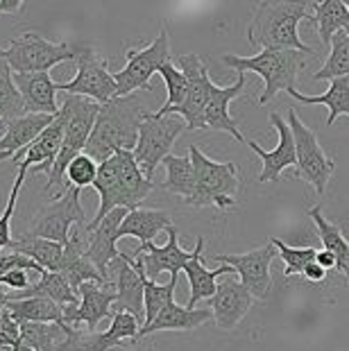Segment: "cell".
<instances>
[{
    "mask_svg": "<svg viewBox=\"0 0 349 351\" xmlns=\"http://www.w3.org/2000/svg\"><path fill=\"white\" fill-rule=\"evenodd\" d=\"M62 143H64V118L62 114H57L55 123L50 125L32 145L25 147L23 152L14 154L12 163L16 168H25L29 177L41 175V173H46L50 177L57 156L62 152Z\"/></svg>",
    "mask_w": 349,
    "mask_h": 351,
    "instance_id": "cell-21",
    "label": "cell"
},
{
    "mask_svg": "<svg viewBox=\"0 0 349 351\" xmlns=\"http://www.w3.org/2000/svg\"><path fill=\"white\" fill-rule=\"evenodd\" d=\"M145 351H159V349H157V347H154V345H150V347H147Z\"/></svg>",
    "mask_w": 349,
    "mask_h": 351,
    "instance_id": "cell-46",
    "label": "cell"
},
{
    "mask_svg": "<svg viewBox=\"0 0 349 351\" xmlns=\"http://www.w3.org/2000/svg\"><path fill=\"white\" fill-rule=\"evenodd\" d=\"M197 250H184L180 245V231L175 227L168 229V241L163 247H157L154 243H147V245H139L134 250V256L136 261H141L143 265L145 276L147 279H157L161 272H168L170 276H180V272L186 267L189 261L195 258Z\"/></svg>",
    "mask_w": 349,
    "mask_h": 351,
    "instance_id": "cell-17",
    "label": "cell"
},
{
    "mask_svg": "<svg viewBox=\"0 0 349 351\" xmlns=\"http://www.w3.org/2000/svg\"><path fill=\"white\" fill-rule=\"evenodd\" d=\"M21 345V324L10 313H0V351Z\"/></svg>",
    "mask_w": 349,
    "mask_h": 351,
    "instance_id": "cell-40",
    "label": "cell"
},
{
    "mask_svg": "<svg viewBox=\"0 0 349 351\" xmlns=\"http://www.w3.org/2000/svg\"><path fill=\"white\" fill-rule=\"evenodd\" d=\"M177 69L189 80V95H186V102H184L180 109L170 111V116L184 118L189 132L206 130L204 109H206V98H209V86H211L209 69H206V64L195 52L177 57Z\"/></svg>",
    "mask_w": 349,
    "mask_h": 351,
    "instance_id": "cell-13",
    "label": "cell"
},
{
    "mask_svg": "<svg viewBox=\"0 0 349 351\" xmlns=\"http://www.w3.org/2000/svg\"><path fill=\"white\" fill-rule=\"evenodd\" d=\"M173 227L168 211L163 208H134L128 211L123 225H121V238L125 236H134L141 241V245H147L157 238L161 231H168Z\"/></svg>",
    "mask_w": 349,
    "mask_h": 351,
    "instance_id": "cell-26",
    "label": "cell"
},
{
    "mask_svg": "<svg viewBox=\"0 0 349 351\" xmlns=\"http://www.w3.org/2000/svg\"><path fill=\"white\" fill-rule=\"evenodd\" d=\"M102 104L88 100V98H80V95H66L62 107H59V114L64 118V143H62V152H59L53 173L48 177L46 184V193L53 191L55 186H62V193L66 189V170H69L71 161L75 156L84 154L86 143L93 134L95 121H98Z\"/></svg>",
    "mask_w": 349,
    "mask_h": 351,
    "instance_id": "cell-4",
    "label": "cell"
},
{
    "mask_svg": "<svg viewBox=\"0 0 349 351\" xmlns=\"http://www.w3.org/2000/svg\"><path fill=\"white\" fill-rule=\"evenodd\" d=\"M245 84V73H239V80L229 86H218L211 82L209 86V98H206V109H204V121H206V130L213 132H227L239 141V143H245L243 132L239 130V123L234 121L232 114H229V104H232L239 95L243 93Z\"/></svg>",
    "mask_w": 349,
    "mask_h": 351,
    "instance_id": "cell-22",
    "label": "cell"
},
{
    "mask_svg": "<svg viewBox=\"0 0 349 351\" xmlns=\"http://www.w3.org/2000/svg\"><path fill=\"white\" fill-rule=\"evenodd\" d=\"M14 84H16L21 98L25 102L27 114H43V116H57L59 107L57 93L59 84L50 77V73H14Z\"/></svg>",
    "mask_w": 349,
    "mask_h": 351,
    "instance_id": "cell-23",
    "label": "cell"
},
{
    "mask_svg": "<svg viewBox=\"0 0 349 351\" xmlns=\"http://www.w3.org/2000/svg\"><path fill=\"white\" fill-rule=\"evenodd\" d=\"M98 168L100 163H95L88 154H80L71 161L69 170H66V189H86V186H93V182L98 179Z\"/></svg>",
    "mask_w": 349,
    "mask_h": 351,
    "instance_id": "cell-38",
    "label": "cell"
},
{
    "mask_svg": "<svg viewBox=\"0 0 349 351\" xmlns=\"http://www.w3.org/2000/svg\"><path fill=\"white\" fill-rule=\"evenodd\" d=\"M315 263L320 265V267H324L326 272H329V270H336V267H338L336 256H333V254H329V252H324V250H317Z\"/></svg>",
    "mask_w": 349,
    "mask_h": 351,
    "instance_id": "cell-43",
    "label": "cell"
},
{
    "mask_svg": "<svg viewBox=\"0 0 349 351\" xmlns=\"http://www.w3.org/2000/svg\"><path fill=\"white\" fill-rule=\"evenodd\" d=\"M10 252L25 254L27 258H32L36 265H41L48 272H59L64 263V245L43 241V238H32V236H21L19 241L12 243Z\"/></svg>",
    "mask_w": 349,
    "mask_h": 351,
    "instance_id": "cell-32",
    "label": "cell"
},
{
    "mask_svg": "<svg viewBox=\"0 0 349 351\" xmlns=\"http://www.w3.org/2000/svg\"><path fill=\"white\" fill-rule=\"evenodd\" d=\"M25 177H27V170L19 168L16 182H14V186H12V193H10V199H7V206H5V211L0 213V254H3V250H10L12 243H14V238H12V218H14V211H16L19 193H21V189H23Z\"/></svg>",
    "mask_w": 349,
    "mask_h": 351,
    "instance_id": "cell-39",
    "label": "cell"
},
{
    "mask_svg": "<svg viewBox=\"0 0 349 351\" xmlns=\"http://www.w3.org/2000/svg\"><path fill=\"white\" fill-rule=\"evenodd\" d=\"M340 77H349V29L333 34L331 39V52L326 57L324 66L317 73H313V82H322V80H340Z\"/></svg>",
    "mask_w": 349,
    "mask_h": 351,
    "instance_id": "cell-34",
    "label": "cell"
},
{
    "mask_svg": "<svg viewBox=\"0 0 349 351\" xmlns=\"http://www.w3.org/2000/svg\"><path fill=\"white\" fill-rule=\"evenodd\" d=\"M7 159H14V154H10V152H0V163L7 161Z\"/></svg>",
    "mask_w": 349,
    "mask_h": 351,
    "instance_id": "cell-45",
    "label": "cell"
},
{
    "mask_svg": "<svg viewBox=\"0 0 349 351\" xmlns=\"http://www.w3.org/2000/svg\"><path fill=\"white\" fill-rule=\"evenodd\" d=\"M309 215H311V220L315 222L317 238H320L324 252H329V254H333V256H336V261H338L336 270L340 274L349 276V243H347V238L343 236V231H340L336 225H333V222H329V220L324 218L322 204L311 206L309 208Z\"/></svg>",
    "mask_w": 349,
    "mask_h": 351,
    "instance_id": "cell-28",
    "label": "cell"
},
{
    "mask_svg": "<svg viewBox=\"0 0 349 351\" xmlns=\"http://www.w3.org/2000/svg\"><path fill=\"white\" fill-rule=\"evenodd\" d=\"M313 21V0H265L258 3L248 25V41L258 50H297L313 55L300 39V23Z\"/></svg>",
    "mask_w": 349,
    "mask_h": 351,
    "instance_id": "cell-1",
    "label": "cell"
},
{
    "mask_svg": "<svg viewBox=\"0 0 349 351\" xmlns=\"http://www.w3.org/2000/svg\"><path fill=\"white\" fill-rule=\"evenodd\" d=\"M109 272L116 276V304L114 313L123 311L134 315L141 324H145V288H143V265L130 254H121Z\"/></svg>",
    "mask_w": 349,
    "mask_h": 351,
    "instance_id": "cell-15",
    "label": "cell"
},
{
    "mask_svg": "<svg viewBox=\"0 0 349 351\" xmlns=\"http://www.w3.org/2000/svg\"><path fill=\"white\" fill-rule=\"evenodd\" d=\"M59 91L66 95H80L98 104H107L118 98V84L107 62L98 57V52L88 46H82L77 57V73L71 82L59 84Z\"/></svg>",
    "mask_w": 349,
    "mask_h": 351,
    "instance_id": "cell-11",
    "label": "cell"
},
{
    "mask_svg": "<svg viewBox=\"0 0 349 351\" xmlns=\"http://www.w3.org/2000/svg\"><path fill=\"white\" fill-rule=\"evenodd\" d=\"M128 215V208H116L102 222H98L95 227H88V245H86V256L88 261L98 267V272L105 276L107 281H111L109 267L111 263L121 256L123 252H118L116 243L121 241V225Z\"/></svg>",
    "mask_w": 349,
    "mask_h": 351,
    "instance_id": "cell-20",
    "label": "cell"
},
{
    "mask_svg": "<svg viewBox=\"0 0 349 351\" xmlns=\"http://www.w3.org/2000/svg\"><path fill=\"white\" fill-rule=\"evenodd\" d=\"M10 351H21V345H16V347H14V349H10Z\"/></svg>",
    "mask_w": 349,
    "mask_h": 351,
    "instance_id": "cell-47",
    "label": "cell"
},
{
    "mask_svg": "<svg viewBox=\"0 0 349 351\" xmlns=\"http://www.w3.org/2000/svg\"><path fill=\"white\" fill-rule=\"evenodd\" d=\"M195 258L189 261L186 267H184V274H186L189 279V286H191V297H189V304L186 308H197L200 302L204 300H211L215 295V290H218V279L220 276H227V274H236L234 267L229 265H220V267H204L202 263V252H204V238H197L195 243Z\"/></svg>",
    "mask_w": 349,
    "mask_h": 351,
    "instance_id": "cell-24",
    "label": "cell"
},
{
    "mask_svg": "<svg viewBox=\"0 0 349 351\" xmlns=\"http://www.w3.org/2000/svg\"><path fill=\"white\" fill-rule=\"evenodd\" d=\"M25 114V102L21 98L16 84H14V73L10 64L0 59V138L5 136L16 118H23Z\"/></svg>",
    "mask_w": 349,
    "mask_h": 351,
    "instance_id": "cell-31",
    "label": "cell"
},
{
    "mask_svg": "<svg viewBox=\"0 0 349 351\" xmlns=\"http://www.w3.org/2000/svg\"><path fill=\"white\" fill-rule=\"evenodd\" d=\"M304 279H306L309 283H322L326 279V270L324 267H320L317 263H311L306 270H304Z\"/></svg>",
    "mask_w": 349,
    "mask_h": 351,
    "instance_id": "cell-42",
    "label": "cell"
},
{
    "mask_svg": "<svg viewBox=\"0 0 349 351\" xmlns=\"http://www.w3.org/2000/svg\"><path fill=\"white\" fill-rule=\"evenodd\" d=\"M0 286L12 288V293H21V290L32 286V281H29V272L27 270H12V272L0 276Z\"/></svg>",
    "mask_w": 349,
    "mask_h": 351,
    "instance_id": "cell-41",
    "label": "cell"
},
{
    "mask_svg": "<svg viewBox=\"0 0 349 351\" xmlns=\"http://www.w3.org/2000/svg\"><path fill=\"white\" fill-rule=\"evenodd\" d=\"M288 125H291L295 150H297V179H304L317 195H324L329 179L336 173V161L322 150L317 134L309 125L302 123L297 111H288Z\"/></svg>",
    "mask_w": 349,
    "mask_h": 351,
    "instance_id": "cell-8",
    "label": "cell"
},
{
    "mask_svg": "<svg viewBox=\"0 0 349 351\" xmlns=\"http://www.w3.org/2000/svg\"><path fill=\"white\" fill-rule=\"evenodd\" d=\"M311 23H315L317 36L329 48L333 34L349 29V7L345 0H322V3L313 0V21Z\"/></svg>",
    "mask_w": 349,
    "mask_h": 351,
    "instance_id": "cell-29",
    "label": "cell"
},
{
    "mask_svg": "<svg viewBox=\"0 0 349 351\" xmlns=\"http://www.w3.org/2000/svg\"><path fill=\"white\" fill-rule=\"evenodd\" d=\"M270 243L274 245V250H279V258L284 261V276L304 274L311 263H315L317 250L313 247H291L281 238H270Z\"/></svg>",
    "mask_w": 349,
    "mask_h": 351,
    "instance_id": "cell-37",
    "label": "cell"
},
{
    "mask_svg": "<svg viewBox=\"0 0 349 351\" xmlns=\"http://www.w3.org/2000/svg\"><path fill=\"white\" fill-rule=\"evenodd\" d=\"M268 121L279 136L274 150H263L261 145H256V141H245V145H248L256 156H261V161H263V170L258 173V179H256L258 184L279 182L281 173H284L286 168L297 166V150H295V138H293L291 125H288V121H284L277 111H272Z\"/></svg>",
    "mask_w": 349,
    "mask_h": 351,
    "instance_id": "cell-16",
    "label": "cell"
},
{
    "mask_svg": "<svg viewBox=\"0 0 349 351\" xmlns=\"http://www.w3.org/2000/svg\"><path fill=\"white\" fill-rule=\"evenodd\" d=\"M80 304L64 306V324L71 328L86 326V333H95V328L107 317H114L116 304V283H84L80 290Z\"/></svg>",
    "mask_w": 349,
    "mask_h": 351,
    "instance_id": "cell-14",
    "label": "cell"
},
{
    "mask_svg": "<svg viewBox=\"0 0 349 351\" xmlns=\"http://www.w3.org/2000/svg\"><path fill=\"white\" fill-rule=\"evenodd\" d=\"M21 10H23L21 0H0V14H5V16H14Z\"/></svg>",
    "mask_w": 349,
    "mask_h": 351,
    "instance_id": "cell-44",
    "label": "cell"
},
{
    "mask_svg": "<svg viewBox=\"0 0 349 351\" xmlns=\"http://www.w3.org/2000/svg\"><path fill=\"white\" fill-rule=\"evenodd\" d=\"M222 64L236 73H254L263 77V93L258 104L272 102L281 91L297 88V75L306 69V55L297 50H261L252 57L225 55Z\"/></svg>",
    "mask_w": 349,
    "mask_h": 351,
    "instance_id": "cell-3",
    "label": "cell"
},
{
    "mask_svg": "<svg viewBox=\"0 0 349 351\" xmlns=\"http://www.w3.org/2000/svg\"><path fill=\"white\" fill-rule=\"evenodd\" d=\"M177 281H180V276H170V281L166 283V286H161V283L147 279L145 270H143V288H145V324L143 326L152 324L159 313L166 308V304L170 300H175Z\"/></svg>",
    "mask_w": 349,
    "mask_h": 351,
    "instance_id": "cell-36",
    "label": "cell"
},
{
    "mask_svg": "<svg viewBox=\"0 0 349 351\" xmlns=\"http://www.w3.org/2000/svg\"><path fill=\"white\" fill-rule=\"evenodd\" d=\"M189 156L195 168V193L186 202L191 206H215L218 211H229L239 204V168L232 161H215L206 156L197 145L189 147Z\"/></svg>",
    "mask_w": 349,
    "mask_h": 351,
    "instance_id": "cell-5",
    "label": "cell"
},
{
    "mask_svg": "<svg viewBox=\"0 0 349 351\" xmlns=\"http://www.w3.org/2000/svg\"><path fill=\"white\" fill-rule=\"evenodd\" d=\"M57 116H43V114H25L23 118H16L7 134L0 138V152L19 154L25 147H29L50 125L55 123Z\"/></svg>",
    "mask_w": 349,
    "mask_h": 351,
    "instance_id": "cell-27",
    "label": "cell"
},
{
    "mask_svg": "<svg viewBox=\"0 0 349 351\" xmlns=\"http://www.w3.org/2000/svg\"><path fill=\"white\" fill-rule=\"evenodd\" d=\"M279 252H274V245L268 241V245L245 254H218L213 256L215 263L234 267L236 276L241 283L250 290L254 300H268L272 293V272L270 265L274 256Z\"/></svg>",
    "mask_w": 349,
    "mask_h": 351,
    "instance_id": "cell-12",
    "label": "cell"
},
{
    "mask_svg": "<svg viewBox=\"0 0 349 351\" xmlns=\"http://www.w3.org/2000/svg\"><path fill=\"white\" fill-rule=\"evenodd\" d=\"M252 304H254V297L243 286L239 276L227 274L218 283L215 295L209 300V308L213 311L215 326L222 328V331H234L243 322V317L250 313Z\"/></svg>",
    "mask_w": 349,
    "mask_h": 351,
    "instance_id": "cell-19",
    "label": "cell"
},
{
    "mask_svg": "<svg viewBox=\"0 0 349 351\" xmlns=\"http://www.w3.org/2000/svg\"><path fill=\"white\" fill-rule=\"evenodd\" d=\"M211 319H213V311L209 306L206 308H186V306H180L175 300H170L152 324L141 328L139 338H145V335L157 331H193V328L204 326Z\"/></svg>",
    "mask_w": 349,
    "mask_h": 351,
    "instance_id": "cell-25",
    "label": "cell"
},
{
    "mask_svg": "<svg viewBox=\"0 0 349 351\" xmlns=\"http://www.w3.org/2000/svg\"><path fill=\"white\" fill-rule=\"evenodd\" d=\"M80 189H69L50 202L48 206L39 208L34 218L29 220L25 236L43 238L59 245H66L71 241V231L77 225H88L86 211L80 202Z\"/></svg>",
    "mask_w": 349,
    "mask_h": 351,
    "instance_id": "cell-7",
    "label": "cell"
},
{
    "mask_svg": "<svg viewBox=\"0 0 349 351\" xmlns=\"http://www.w3.org/2000/svg\"><path fill=\"white\" fill-rule=\"evenodd\" d=\"M82 46L55 43L36 32H23L0 48V59L10 64L12 73H50L62 62H77Z\"/></svg>",
    "mask_w": 349,
    "mask_h": 351,
    "instance_id": "cell-6",
    "label": "cell"
},
{
    "mask_svg": "<svg viewBox=\"0 0 349 351\" xmlns=\"http://www.w3.org/2000/svg\"><path fill=\"white\" fill-rule=\"evenodd\" d=\"M141 328L143 324L134 315L116 311L105 333H84L82 328H75L71 335L69 351H118L123 345H128L125 340H141Z\"/></svg>",
    "mask_w": 349,
    "mask_h": 351,
    "instance_id": "cell-18",
    "label": "cell"
},
{
    "mask_svg": "<svg viewBox=\"0 0 349 351\" xmlns=\"http://www.w3.org/2000/svg\"><path fill=\"white\" fill-rule=\"evenodd\" d=\"M147 114L150 111L136 95L114 98L111 102L102 104L84 154L91 156L95 163H105L118 150L134 152L139 143V127L147 118Z\"/></svg>",
    "mask_w": 349,
    "mask_h": 351,
    "instance_id": "cell-2",
    "label": "cell"
},
{
    "mask_svg": "<svg viewBox=\"0 0 349 351\" xmlns=\"http://www.w3.org/2000/svg\"><path fill=\"white\" fill-rule=\"evenodd\" d=\"M128 64L123 71L114 73L118 84V98H128L136 91H152L150 77L161 71L163 64L170 62V36L161 25L157 39L145 48H128L125 52Z\"/></svg>",
    "mask_w": 349,
    "mask_h": 351,
    "instance_id": "cell-9",
    "label": "cell"
},
{
    "mask_svg": "<svg viewBox=\"0 0 349 351\" xmlns=\"http://www.w3.org/2000/svg\"><path fill=\"white\" fill-rule=\"evenodd\" d=\"M291 98H295L302 104H322L329 109V118H326V127L336 123L338 116H349V77H340L329 82V88L320 95H304L297 88L288 91Z\"/></svg>",
    "mask_w": 349,
    "mask_h": 351,
    "instance_id": "cell-30",
    "label": "cell"
},
{
    "mask_svg": "<svg viewBox=\"0 0 349 351\" xmlns=\"http://www.w3.org/2000/svg\"><path fill=\"white\" fill-rule=\"evenodd\" d=\"M159 75L163 77V82H166V88H168V98L166 102H163V107H159L157 111H152L154 116H170V111L173 109H180L184 102H186V95H189V80L186 75L177 69V66L173 62L163 64Z\"/></svg>",
    "mask_w": 349,
    "mask_h": 351,
    "instance_id": "cell-35",
    "label": "cell"
},
{
    "mask_svg": "<svg viewBox=\"0 0 349 351\" xmlns=\"http://www.w3.org/2000/svg\"><path fill=\"white\" fill-rule=\"evenodd\" d=\"M186 130V123L180 116H154L152 111L139 127V143L134 147V159L139 168L143 170V175L150 179L154 177L157 170L166 156H170L177 136Z\"/></svg>",
    "mask_w": 349,
    "mask_h": 351,
    "instance_id": "cell-10",
    "label": "cell"
},
{
    "mask_svg": "<svg viewBox=\"0 0 349 351\" xmlns=\"http://www.w3.org/2000/svg\"><path fill=\"white\" fill-rule=\"evenodd\" d=\"M163 168H166V182L161 184V189L170 193V195H177L184 202H189L193 193H195V168H193L191 156L170 154L163 161Z\"/></svg>",
    "mask_w": 349,
    "mask_h": 351,
    "instance_id": "cell-33",
    "label": "cell"
}]
</instances>
